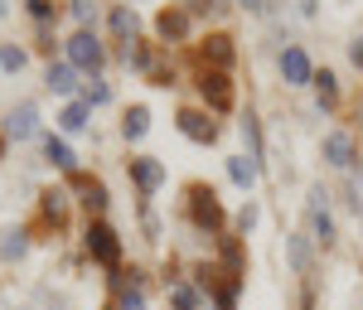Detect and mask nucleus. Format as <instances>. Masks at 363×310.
Masks as SVG:
<instances>
[{"label": "nucleus", "instance_id": "5", "mask_svg": "<svg viewBox=\"0 0 363 310\" xmlns=\"http://www.w3.org/2000/svg\"><path fill=\"white\" fill-rule=\"evenodd\" d=\"M199 92H203V102H208L213 112H228V107H233V83H228V73H203V78H199Z\"/></svg>", "mask_w": 363, "mask_h": 310}, {"label": "nucleus", "instance_id": "33", "mask_svg": "<svg viewBox=\"0 0 363 310\" xmlns=\"http://www.w3.org/2000/svg\"><path fill=\"white\" fill-rule=\"evenodd\" d=\"M5 10H10V0H0V15H5Z\"/></svg>", "mask_w": 363, "mask_h": 310}, {"label": "nucleus", "instance_id": "7", "mask_svg": "<svg viewBox=\"0 0 363 310\" xmlns=\"http://www.w3.org/2000/svg\"><path fill=\"white\" fill-rule=\"evenodd\" d=\"M281 78H286L291 87H310L315 68H310V58L301 54V49H286V54H281Z\"/></svg>", "mask_w": 363, "mask_h": 310}, {"label": "nucleus", "instance_id": "14", "mask_svg": "<svg viewBox=\"0 0 363 310\" xmlns=\"http://www.w3.org/2000/svg\"><path fill=\"white\" fill-rule=\"evenodd\" d=\"M136 29H140L136 10H131V5H116V10H112V34H116V39H131V44H136Z\"/></svg>", "mask_w": 363, "mask_h": 310}, {"label": "nucleus", "instance_id": "22", "mask_svg": "<svg viewBox=\"0 0 363 310\" xmlns=\"http://www.w3.org/2000/svg\"><path fill=\"white\" fill-rule=\"evenodd\" d=\"M25 63H29L25 49H15V44H0V73H20Z\"/></svg>", "mask_w": 363, "mask_h": 310}, {"label": "nucleus", "instance_id": "35", "mask_svg": "<svg viewBox=\"0 0 363 310\" xmlns=\"http://www.w3.org/2000/svg\"><path fill=\"white\" fill-rule=\"evenodd\" d=\"M54 310H68V306H54Z\"/></svg>", "mask_w": 363, "mask_h": 310}, {"label": "nucleus", "instance_id": "26", "mask_svg": "<svg viewBox=\"0 0 363 310\" xmlns=\"http://www.w3.org/2000/svg\"><path fill=\"white\" fill-rule=\"evenodd\" d=\"M126 63H131V68H150V49H145V44L126 49Z\"/></svg>", "mask_w": 363, "mask_h": 310}, {"label": "nucleus", "instance_id": "3", "mask_svg": "<svg viewBox=\"0 0 363 310\" xmlns=\"http://www.w3.org/2000/svg\"><path fill=\"white\" fill-rule=\"evenodd\" d=\"M310 238L315 243H335V218H330V209H325V189H310Z\"/></svg>", "mask_w": 363, "mask_h": 310}, {"label": "nucleus", "instance_id": "4", "mask_svg": "<svg viewBox=\"0 0 363 310\" xmlns=\"http://www.w3.org/2000/svg\"><path fill=\"white\" fill-rule=\"evenodd\" d=\"M34 131H39V107H34V102H20L15 112L5 116V136H10V141H29Z\"/></svg>", "mask_w": 363, "mask_h": 310}, {"label": "nucleus", "instance_id": "21", "mask_svg": "<svg viewBox=\"0 0 363 310\" xmlns=\"http://www.w3.org/2000/svg\"><path fill=\"white\" fill-rule=\"evenodd\" d=\"M44 160H49V165H58V170H73V165H78V155H73L63 141H54V136L44 141Z\"/></svg>", "mask_w": 363, "mask_h": 310}, {"label": "nucleus", "instance_id": "15", "mask_svg": "<svg viewBox=\"0 0 363 310\" xmlns=\"http://www.w3.org/2000/svg\"><path fill=\"white\" fill-rule=\"evenodd\" d=\"M155 29H160V39H184V34H189V15H184V10H165V15L155 20Z\"/></svg>", "mask_w": 363, "mask_h": 310}, {"label": "nucleus", "instance_id": "24", "mask_svg": "<svg viewBox=\"0 0 363 310\" xmlns=\"http://www.w3.org/2000/svg\"><path fill=\"white\" fill-rule=\"evenodd\" d=\"M83 102H87V107H102V102H112V87L92 78V83H87V92H83Z\"/></svg>", "mask_w": 363, "mask_h": 310}, {"label": "nucleus", "instance_id": "30", "mask_svg": "<svg viewBox=\"0 0 363 310\" xmlns=\"http://www.w3.org/2000/svg\"><path fill=\"white\" fill-rule=\"evenodd\" d=\"M121 310H145V301H140V296H126V301H121Z\"/></svg>", "mask_w": 363, "mask_h": 310}, {"label": "nucleus", "instance_id": "28", "mask_svg": "<svg viewBox=\"0 0 363 310\" xmlns=\"http://www.w3.org/2000/svg\"><path fill=\"white\" fill-rule=\"evenodd\" d=\"M349 194H354V209L363 214V175H354V184H349Z\"/></svg>", "mask_w": 363, "mask_h": 310}, {"label": "nucleus", "instance_id": "32", "mask_svg": "<svg viewBox=\"0 0 363 310\" xmlns=\"http://www.w3.org/2000/svg\"><path fill=\"white\" fill-rule=\"evenodd\" d=\"M301 15H315V0H301Z\"/></svg>", "mask_w": 363, "mask_h": 310}, {"label": "nucleus", "instance_id": "1", "mask_svg": "<svg viewBox=\"0 0 363 310\" xmlns=\"http://www.w3.org/2000/svg\"><path fill=\"white\" fill-rule=\"evenodd\" d=\"M320 155H325V165H335V170H354L359 145H354V136H349V131H330V136H325V145H320Z\"/></svg>", "mask_w": 363, "mask_h": 310}, {"label": "nucleus", "instance_id": "10", "mask_svg": "<svg viewBox=\"0 0 363 310\" xmlns=\"http://www.w3.org/2000/svg\"><path fill=\"white\" fill-rule=\"evenodd\" d=\"M315 238H306V233H291L286 238V262L296 267V272H310V262H315V248H310Z\"/></svg>", "mask_w": 363, "mask_h": 310}, {"label": "nucleus", "instance_id": "29", "mask_svg": "<svg viewBox=\"0 0 363 310\" xmlns=\"http://www.w3.org/2000/svg\"><path fill=\"white\" fill-rule=\"evenodd\" d=\"M252 223H257V209H252V204H247V209H242V214H238V228H242V233H247Z\"/></svg>", "mask_w": 363, "mask_h": 310}, {"label": "nucleus", "instance_id": "23", "mask_svg": "<svg viewBox=\"0 0 363 310\" xmlns=\"http://www.w3.org/2000/svg\"><path fill=\"white\" fill-rule=\"evenodd\" d=\"M44 218H49V223H63V218H68V194H44Z\"/></svg>", "mask_w": 363, "mask_h": 310}, {"label": "nucleus", "instance_id": "16", "mask_svg": "<svg viewBox=\"0 0 363 310\" xmlns=\"http://www.w3.org/2000/svg\"><path fill=\"white\" fill-rule=\"evenodd\" d=\"M203 58L218 63V68H228V63H233V39H228V34H208V39H203Z\"/></svg>", "mask_w": 363, "mask_h": 310}, {"label": "nucleus", "instance_id": "27", "mask_svg": "<svg viewBox=\"0 0 363 310\" xmlns=\"http://www.w3.org/2000/svg\"><path fill=\"white\" fill-rule=\"evenodd\" d=\"M349 58H354V68L363 73V34H354V39H349Z\"/></svg>", "mask_w": 363, "mask_h": 310}, {"label": "nucleus", "instance_id": "31", "mask_svg": "<svg viewBox=\"0 0 363 310\" xmlns=\"http://www.w3.org/2000/svg\"><path fill=\"white\" fill-rule=\"evenodd\" d=\"M238 5H242V10H262V0H238Z\"/></svg>", "mask_w": 363, "mask_h": 310}, {"label": "nucleus", "instance_id": "34", "mask_svg": "<svg viewBox=\"0 0 363 310\" xmlns=\"http://www.w3.org/2000/svg\"><path fill=\"white\" fill-rule=\"evenodd\" d=\"M359 116H363V102H359Z\"/></svg>", "mask_w": 363, "mask_h": 310}, {"label": "nucleus", "instance_id": "13", "mask_svg": "<svg viewBox=\"0 0 363 310\" xmlns=\"http://www.w3.org/2000/svg\"><path fill=\"white\" fill-rule=\"evenodd\" d=\"M228 179H233L238 189H252V184H257V155H233V160H228Z\"/></svg>", "mask_w": 363, "mask_h": 310}, {"label": "nucleus", "instance_id": "6", "mask_svg": "<svg viewBox=\"0 0 363 310\" xmlns=\"http://www.w3.org/2000/svg\"><path fill=\"white\" fill-rule=\"evenodd\" d=\"M87 253L97 257V262H107V267H112L116 257H121V248H116V233L107 223H92L87 228Z\"/></svg>", "mask_w": 363, "mask_h": 310}, {"label": "nucleus", "instance_id": "12", "mask_svg": "<svg viewBox=\"0 0 363 310\" xmlns=\"http://www.w3.org/2000/svg\"><path fill=\"white\" fill-rule=\"evenodd\" d=\"M44 83L54 87L58 97H73V92H78V68H73V63H49V78H44Z\"/></svg>", "mask_w": 363, "mask_h": 310}, {"label": "nucleus", "instance_id": "17", "mask_svg": "<svg viewBox=\"0 0 363 310\" xmlns=\"http://www.w3.org/2000/svg\"><path fill=\"white\" fill-rule=\"evenodd\" d=\"M310 87H315V97H320V107H335V102H339V78L330 73V68H325V73H315Z\"/></svg>", "mask_w": 363, "mask_h": 310}, {"label": "nucleus", "instance_id": "19", "mask_svg": "<svg viewBox=\"0 0 363 310\" xmlns=\"http://www.w3.org/2000/svg\"><path fill=\"white\" fill-rule=\"evenodd\" d=\"M121 131H126V141H140V136L150 131V107H131L126 121H121Z\"/></svg>", "mask_w": 363, "mask_h": 310}, {"label": "nucleus", "instance_id": "20", "mask_svg": "<svg viewBox=\"0 0 363 310\" xmlns=\"http://www.w3.org/2000/svg\"><path fill=\"white\" fill-rule=\"evenodd\" d=\"M58 126H63V131H87V102H68V107L58 112Z\"/></svg>", "mask_w": 363, "mask_h": 310}, {"label": "nucleus", "instance_id": "2", "mask_svg": "<svg viewBox=\"0 0 363 310\" xmlns=\"http://www.w3.org/2000/svg\"><path fill=\"white\" fill-rule=\"evenodd\" d=\"M68 63H73V68H102V44H97L92 29H78V34L68 39Z\"/></svg>", "mask_w": 363, "mask_h": 310}, {"label": "nucleus", "instance_id": "9", "mask_svg": "<svg viewBox=\"0 0 363 310\" xmlns=\"http://www.w3.org/2000/svg\"><path fill=\"white\" fill-rule=\"evenodd\" d=\"M179 131H184L189 141H199V145H208L213 136H218V126L208 121V112H179Z\"/></svg>", "mask_w": 363, "mask_h": 310}, {"label": "nucleus", "instance_id": "18", "mask_svg": "<svg viewBox=\"0 0 363 310\" xmlns=\"http://www.w3.org/2000/svg\"><path fill=\"white\" fill-rule=\"evenodd\" d=\"M25 253H29V233H25V228H10L5 243H0V257H5V262H20Z\"/></svg>", "mask_w": 363, "mask_h": 310}, {"label": "nucleus", "instance_id": "11", "mask_svg": "<svg viewBox=\"0 0 363 310\" xmlns=\"http://www.w3.org/2000/svg\"><path fill=\"white\" fill-rule=\"evenodd\" d=\"M131 175H136V184L145 189V194H155V189H160V179H165V170H160V160H150V155H140V160H131Z\"/></svg>", "mask_w": 363, "mask_h": 310}, {"label": "nucleus", "instance_id": "25", "mask_svg": "<svg viewBox=\"0 0 363 310\" xmlns=\"http://www.w3.org/2000/svg\"><path fill=\"white\" fill-rule=\"evenodd\" d=\"M169 301H174V310H194L199 306V296L189 291V286H174V296H169Z\"/></svg>", "mask_w": 363, "mask_h": 310}, {"label": "nucleus", "instance_id": "8", "mask_svg": "<svg viewBox=\"0 0 363 310\" xmlns=\"http://www.w3.org/2000/svg\"><path fill=\"white\" fill-rule=\"evenodd\" d=\"M189 199H194V223L199 228H218L223 223V209H218L213 189H189Z\"/></svg>", "mask_w": 363, "mask_h": 310}]
</instances>
